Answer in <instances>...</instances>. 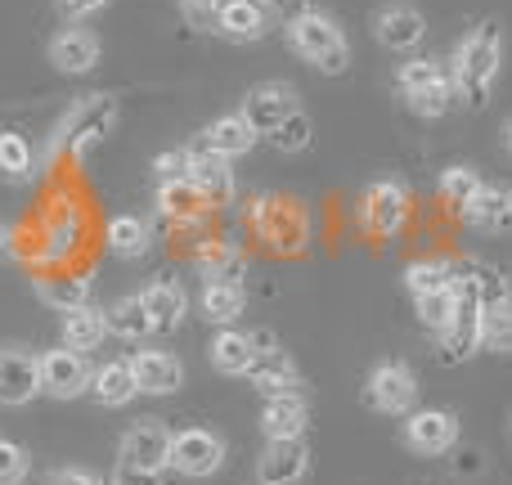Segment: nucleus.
Masks as SVG:
<instances>
[{"label":"nucleus","instance_id":"nucleus-17","mask_svg":"<svg viewBox=\"0 0 512 485\" xmlns=\"http://www.w3.org/2000/svg\"><path fill=\"white\" fill-rule=\"evenodd\" d=\"M41 396V360L23 346H5L0 351V405L18 409L32 405Z\"/></svg>","mask_w":512,"mask_h":485},{"label":"nucleus","instance_id":"nucleus-33","mask_svg":"<svg viewBox=\"0 0 512 485\" xmlns=\"http://www.w3.org/2000/svg\"><path fill=\"white\" fill-rule=\"evenodd\" d=\"M90 396H95L104 409L131 405V400L140 396V387H135V373H131V360H108V364H99V369L90 373Z\"/></svg>","mask_w":512,"mask_h":485},{"label":"nucleus","instance_id":"nucleus-41","mask_svg":"<svg viewBox=\"0 0 512 485\" xmlns=\"http://www.w3.org/2000/svg\"><path fill=\"white\" fill-rule=\"evenodd\" d=\"M265 140H270V149H279V153H306L310 144H315V122L297 108V113H292L283 126H274Z\"/></svg>","mask_w":512,"mask_h":485},{"label":"nucleus","instance_id":"nucleus-30","mask_svg":"<svg viewBox=\"0 0 512 485\" xmlns=\"http://www.w3.org/2000/svg\"><path fill=\"white\" fill-rule=\"evenodd\" d=\"M32 292L41 306L54 310V315H68V310H77V306H90L86 274H41V279H32Z\"/></svg>","mask_w":512,"mask_h":485},{"label":"nucleus","instance_id":"nucleus-34","mask_svg":"<svg viewBox=\"0 0 512 485\" xmlns=\"http://www.w3.org/2000/svg\"><path fill=\"white\" fill-rule=\"evenodd\" d=\"M198 310H203L207 324L234 328L243 319V310H248V292H243V283H203Z\"/></svg>","mask_w":512,"mask_h":485},{"label":"nucleus","instance_id":"nucleus-19","mask_svg":"<svg viewBox=\"0 0 512 485\" xmlns=\"http://www.w3.org/2000/svg\"><path fill=\"white\" fill-rule=\"evenodd\" d=\"M50 63L59 72H68V77H86V72L99 68V54H104V45H99V36L90 32V27H63V32H54L50 41Z\"/></svg>","mask_w":512,"mask_h":485},{"label":"nucleus","instance_id":"nucleus-21","mask_svg":"<svg viewBox=\"0 0 512 485\" xmlns=\"http://www.w3.org/2000/svg\"><path fill=\"white\" fill-rule=\"evenodd\" d=\"M212 32L230 45H256L270 32V18H265V9L256 5V0H221Z\"/></svg>","mask_w":512,"mask_h":485},{"label":"nucleus","instance_id":"nucleus-43","mask_svg":"<svg viewBox=\"0 0 512 485\" xmlns=\"http://www.w3.org/2000/svg\"><path fill=\"white\" fill-rule=\"evenodd\" d=\"M27 472H32V459H27V450L0 436V485H23Z\"/></svg>","mask_w":512,"mask_h":485},{"label":"nucleus","instance_id":"nucleus-15","mask_svg":"<svg viewBox=\"0 0 512 485\" xmlns=\"http://www.w3.org/2000/svg\"><path fill=\"white\" fill-rule=\"evenodd\" d=\"M405 445L427 459L450 454L459 445V418L450 409H414V414H405Z\"/></svg>","mask_w":512,"mask_h":485},{"label":"nucleus","instance_id":"nucleus-38","mask_svg":"<svg viewBox=\"0 0 512 485\" xmlns=\"http://www.w3.org/2000/svg\"><path fill=\"white\" fill-rule=\"evenodd\" d=\"M481 185H486V180H481L472 167H445V171H441V180H436V194H441V203L450 207L454 216H459L463 207H468L472 198H477V189H481Z\"/></svg>","mask_w":512,"mask_h":485},{"label":"nucleus","instance_id":"nucleus-13","mask_svg":"<svg viewBox=\"0 0 512 485\" xmlns=\"http://www.w3.org/2000/svg\"><path fill=\"white\" fill-rule=\"evenodd\" d=\"M297 108H301V104H297V90H292L288 81H261V86H252L248 95H243V108H239V113H243V122H248L252 131L265 140V135H270L274 126L288 122Z\"/></svg>","mask_w":512,"mask_h":485},{"label":"nucleus","instance_id":"nucleus-45","mask_svg":"<svg viewBox=\"0 0 512 485\" xmlns=\"http://www.w3.org/2000/svg\"><path fill=\"white\" fill-rule=\"evenodd\" d=\"M216 5H221V0H180V14H185L189 27H198V32H212Z\"/></svg>","mask_w":512,"mask_h":485},{"label":"nucleus","instance_id":"nucleus-6","mask_svg":"<svg viewBox=\"0 0 512 485\" xmlns=\"http://www.w3.org/2000/svg\"><path fill=\"white\" fill-rule=\"evenodd\" d=\"M396 95L405 99L409 113L427 117V122L445 117V113H450V104H454V81H450L445 59L423 54V59L400 63V68H396Z\"/></svg>","mask_w":512,"mask_h":485},{"label":"nucleus","instance_id":"nucleus-29","mask_svg":"<svg viewBox=\"0 0 512 485\" xmlns=\"http://www.w3.org/2000/svg\"><path fill=\"white\" fill-rule=\"evenodd\" d=\"M310 423V409L306 396H270L261 409V432L265 441H301Z\"/></svg>","mask_w":512,"mask_h":485},{"label":"nucleus","instance_id":"nucleus-42","mask_svg":"<svg viewBox=\"0 0 512 485\" xmlns=\"http://www.w3.org/2000/svg\"><path fill=\"white\" fill-rule=\"evenodd\" d=\"M414 301H418V319H423V328L436 337L445 324H450V315H454V283H450V288L423 292V297H414Z\"/></svg>","mask_w":512,"mask_h":485},{"label":"nucleus","instance_id":"nucleus-4","mask_svg":"<svg viewBox=\"0 0 512 485\" xmlns=\"http://www.w3.org/2000/svg\"><path fill=\"white\" fill-rule=\"evenodd\" d=\"M248 225L265 247H274L279 256H301L310 247V216L297 198L261 194L248 207Z\"/></svg>","mask_w":512,"mask_h":485},{"label":"nucleus","instance_id":"nucleus-32","mask_svg":"<svg viewBox=\"0 0 512 485\" xmlns=\"http://www.w3.org/2000/svg\"><path fill=\"white\" fill-rule=\"evenodd\" d=\"M104 319H108V337H122V342H135V346H144L153 333H158L153 319H149V310H144V301H140V292L117 297L113 306L104 310Z\"/></svg>","mask_w":512,"mask_h":485},{"label":"nucleus","instance_id":"nucleus-48","mask_svg":"<svg viewBox=\"0 0 512 485\" xmlns=\"http://www.w3.org/2000/svg\"><path fill=\"white\" fill-rule=\"evenodd\" d=\"M45 485H113V481L95 477L86 468H54V472H45Z\"/></svg>","mask_w":512,"mask_h":485},{"label":"nucleus","instance_id":"nucleus-12","mask_svg":"<svg viewBox=\"0 0 512 485\" xmlns=\"http://www.w3.org/2000/svg\"><path fill=\"white\" fill-rule=\"evenodd\" d=\"M36 360H41V396L77 400L90 391V360L81 351L54 346V351H41Z\"/></svg>","mask_w":512,"mask_h":485},{"label":"nucleus","instance_id":"nucleus-24","mask_svg":"<svg viewBox=\"0 0 512 485\" xmlns=\"http://www.w3.org/2000/svg\"><path fill=\"white\" fill-rule=\"evenodd\" d=\"M185 149H189V144H185ZM230 167H234V162L207 158V153L189 149V180H194V189L203 194V203L212 207V212H216V207H230L234 203V189H239V185H234V171Z\"/></svg>","mask_w":512,"mask_h":485},{"label":"nucleus","instance_id":"nucleus-18","mask_svg":"<svg viewBox=\"0 0 512 485\" xmlns=\"http://www.w3.org/2000/svg\"><path fill=\"white\" fill-rule=\"evenodd\" d=\"M140 301H144V310H149L158 333H176V328L189 319V288L176 279V274H153V279L140 288Z\"/></svg>","mask_w":512,"mask_h":485},{"label":"nucleus","instance_id":"nucleus-22","mask_svg":"<svg viewBox=\"0 0 512 485\" xmlns=\"http://www.w3.org/2000/svg\"><path fill=\"white\" fill-rule=\"evenodd\" d=\"M310 472V450L301 441H265V454L256 459L261 485H301Z\"/></svg>","mask_w":512,"mask_h":485},{"label":"nucleus","instance_id":"nucleus-5","mask_svg":"<svg viewBox=\"0 0 512 485\" xmlns=\"http://www.w3.org/2000/svg\"><path fill=\"white\" fill-rule=\"evenodd\" d=\"M81 234H86V216H81L77 198L72 194H54L50 203L41 207V221H36V247H32V261L41 270H59L77 256Z\"/></svg>","mask_w":512,"mask_h":485},{"label":"nucleus","instance_id":"nucleus-39","mask_svg":"<svg viewBox=\"0 0 512 485\" xmlns=\"http://www.w3.org/2000/svg\"><path fill=\"white\" fill-rule=\"evenodd\" d=\"M0 176L5 180H32L36 176V149L27 144V135L0 131Z\"/></svg>","mask_w":512,"mask_h":485},{"label":"nucleus","instance_id":"nucleus-46","mask_svg":"<svg viewBox=\"0 0 512 485\" xmlns=\"http://www.w3.org/2000/svg\"><path fill=\"white\" fill-rule=\"evenodd\" d=\"M113 0H54V9H59L68 23H86V18H95L99 9H108Z\"/></svg>","mask_w":512,"mask_h":485},{"label":"nucleus","instance_id":"nucleus-27","mask_svg":"<svg viewBox=\"0 0 512 485\" xmlns=\"http://www.w3.org/2000/svg\"><path fill=\"white\" fill-rule=\"evenodd\" d=\"M167 450H171V432L158 418H140L131 432L122 436V459L140 463V468H167Z\"/></svg>","mask_w":512,"mask_h":485},{"label":"nucleus","instance_id":"nucleus-7","mask_svg":"<svg viewBox=\"0 0 512 485\" xmlns=\"http://www.w3.org/2000/svg\"><path fill=\"white\" fill-rule=\"evenodd\" d=\"M409 212H414V198L400 180H373L355 203V221L369 239H396L409 225Z\"/></svg>","mask_w":512,"mask_h":485},{"label":"nucleus","instance_id":"nucleus-36","mask_svg":"<svg viewBox=\"0 0 512 485\" xmlns=\"http://www.w3.org/2000/svg\"><path fill=\"white\" fill-rule=\"evenodd\" d=\"M207 355H212V369L225 373V378H243L256 355V342L252 333H239V328H221V333L212 337V346H207Z\"/></svg>","mask_w":512,"mask_h":485},{"label":"nucleus","instance_id":"nucleus-8","mask_svg":"<svg viewBox=\"0 0 512 485\" xmlns=\"http://www.w3.org/2000/svg\"><path fill=\"white\" fill-rule=\"evenodd\" d=\"M436 351L441 364H468L472 355H481V306L459 274H454V315L436 333Z\"/></svg>","mask_w":512,"mask_h":485},{"label":"nucleus","instance_id":"nucleus-25","mask_svg":"<svg viewBox=\"0 0 512 485\" xmlns=\"http://www.w3.org/2000/svg\"><path fill=\"white\" fill-rule=\"evenodd\" d=\"M207 212H212V207L203 203V194L194 189V180H189V176L162 180V185H158V216L167 225H176V230H189V225H198Z\"/></svg>","mask_w":512,"mask_h":485},{"label":"nucleus","instance_id":"nucleus-40","mask_svg":"<svg viewBox=\"0 0 512 485\" xmlns=\"http://www.w3.org/2000/svg\"><path fill=\"white\" fill-rule=\"evenodd\" d=\"M481 351L512 355V301L481 310Z\"/></svg>","mask_w":512,"mask_h":485},{"label":"nucleus","instance_id":"nucleus-49","mask_svg":"<svg viewBox=\"0 0 512 485\" xmlns=\"http://www.w3.org/2000/svg\"><path fill=\"white\" fill-rule=\"evenodd\" d=\"M5 256H14V234H9V225H0V261Z\"/></svg>","mask_w":512,"mask_h":485},{"label":"nucleus","instance_id":"nucleus-20","mask_svg":"<svg viewBox=\"0 0 512 485\" xmlns=\"http://www.w3.org/2000/svg\"><path fill=\"white\" fill-rule=\"evenodd\" d=\"M373 36H378V45H387V50H396V54H409V50H418L423 45V36H427V23H423V14H418L414 5H382L378 14H373Z\"/></svg>","mask_w":512,"mask_h":485},{"label":"nucleus","instance_id":"nucleus-2","mask_svg":"<svg viewBox=\"0 0 512 485\" xmlns=\"http://www.w3.org/2000/svg\"><path fill=\"white\" fill-rule=\"evenodd\" d=\"M499 68H504V27L495 18H481V23L468 27L459 45H454L450 59V81H454V99H463L468 108H486L490 90L499 81Z\"/></svg>","mask_w":512,"mask_h":485},{"label":"nucleus","instance_id":"nucleus-44","mask_svg":"<svg viewBox=\"0 0 512 485\" xmlns=\"http://www.w3.org/2000/svg\"><path fill=\"white\" fill-rule=\"evenodd\" d=\"M153 176H158V185H162V180L189 176V149H167V153H158V158H153Z\"/></svg>","mask_w":512,"mask_h":485},{"label":"nucleus","instance_id":"nucleus-31","mask_svg":"<svg viewBox=\"0 0 512 485\" xmlns=\"http://www.w3.org/2000/svg\"><path fill=\"white\" fill-rule=\"evenodd\" d=\"M104 247L117 261H140L153 252V225L144 216H113L104 230Z\"/></svg>","mask_w":512,"mask_h":485},{"label":"nucleus","instance_id":"nucleus-51","mask_svg":"<svg viewBox=\"0 0 512 485\" xmlns=\"http://www.w3.org/2000/svg\"><path fill=\"white\" fill-rule=\"evenodd\" d=\"M508 149H512V122H508Z\"/></svg>","mask_w":512,"mask_h":485},{"label":"nucleus","instance_id":"nucleus-3","mask_svg":"<svg viewBox=\"0 0 512 485\" xmlns=\"http://www.w3.org/2000/svg\"><path fill=\"white\" fill-rule=\"evenodd\" d=\"M283 36H288V50L297 54L301 63H310L324 77H342L351 68V41H346L342 23H337L328 9L306 5L283 23Z\"/></svg>","mask_w":512,"mask_h":485},{"label":"nucleus","instance_id":"nucleus-28","mask_svg":"<svg viewBox=\"0 0 512 485\" xmlns=\"http://www.w3.org/2000/svg\"><path fill=\"white\" fill-rule=\"evenodd\" d=\"M194 265H198V274H203L207 283H243L248 279V256H243V247H234L225 239L198 243Z\"/></svg>","mask_w":512,"mask_h":485},{"label":"nucleus","instance_id":"nucleus-50","mask_svg":"<svg viewBox=\"0 0 512 485\" xmlns=\"http://www.w3.org/2000/svg\"><path fill=\"white\" fill-rule=\"evenodd\" d=\"M256 5H261V9H274V5H283V0H256Z\"/></svg>","mask_w":512,"mask_h":485},{"label":"nucleus","instance_id":"nucleus-14","mask_svg":"<svg viewBox=\"0 0 512 485\" xmlns=\"http://www.w3.org/2000/svg\"><path fill=\"white\" fill-rule=\"evenodd\" d=\"M256 140H261V135L243 122V113H225V117H216V122H207L203 131L189 140V149L207 153V158H221V162H239L256 149Z\"/></svg>","mask_w":512,"mask_h":485},{"label":"nucleus","instance_id":"nucleus-23","mask_svg":"<svg viewBox=\"0 0 512 485\" xmlns=\"http://www.w3.org/2000/svg\"><path fill=\"white\" fill-rule=\"evenodd\" d=\"M459 221L477 234H512V189L508 185H481L477 198L459 212Z\"/></svg>","mask_w":512,"mask_h":485},{"label":"nucleus","instance_id":"nucleus-11","mask_svg":"<svg viewBox=\"0 0 512 485\" xmlns=\"http://www.w3.org/2000/svg\"><path fill=\"white\" fill-rule=\"evenodd\" d=\"M225 463V441L207 427H185L171 432V450H167V468H176L180 477H212Z\"/></svg>","mask_w":512,"mask_h":485},{"label":"nucleus","instance_id":"nucleus-9","mask_svg":"<svg viewBox=\"0 0 512 485\" xmlns=\"http://www.w3.org/2000/svg\"><path fill=\"white\" fill-rule=\"evenodd\" d=\"M418 373L409 369L405 360H382L369 369L364 378V405L378 409V414H391V418H405L414 414L418 405Z\"/></svg>","mask_w":512,"mask_h":485},{"label":"nucleus","instance_id":"nucleus-35","mask_svg":"<svg viewBox=\"0 0 512 485\" xmlns=\"http://www.w3.org/2000/svg\"><path fill=\"white\" fill-rule=\"evenodd\" d=\"M104 337H108V319H104V310H99L95 301L63 315V346H68V351L90 355V351L104 346Z\"/></svg>","mask_w":512,"mask_h":485},{"label":"nucleus","instance_id":"nucleus-47","mask_svg":"<svg viewBox=\"0 0 512 485\" xmlns=\"http://www.w3.org/2000/svg\"><path fill=\"white\" fill-rule=\"evenodd\" d=\"M113 485H162V472L158 468H140V463H117V477Z\"/></svg>","mask_w":512,"mask_h":485},{"label":"nucleus","instance_id":"nucleus-16","mask_svg":"<svg viewBox=\"0 0 512 485\" xmlns=\"http://www.w3.org/2000/svg\"><path fill=\"white\" fill-rule=\"evenodd\" d=\"M131 373L140 396H176L185 387V364L176 351H158V346H140L131 355Z\"/></svg>","mask_w":512,"mask_h":485},{"label":"nucleus","instance_id":"nucleus-37","mask_svg":"<svg viewBox=\"0 0 512 485\" xmlns=\"http://www.w3.org/2000/svg\"><path fill=\"white\" fill-rule=\"evenodd\" d=\"M450 283H454V261H445V256H418V261L405 265V288L414 292V297L450 288Z\"/></svg>","mask_w":512,"mask_h":485},{"label":"nucleus","instance_id":"nucleus-26","mask_svg":"<svg viewBox=\"0 0 512 485\" xmlns=\"http://www.w3.org/2000/svg\"><path fill=\"white\" fill-rule=\"evenodd\" d=\"M454 274H459V279L472 288V297H477V306H481V310L512 301V283H508V274L499 270V265L481 261V256H459V261H454Z\"/></svg>","mask_w":512,"mask_h":485},{"label":"nucleus","instance_id":"nucleus-10","mask_svg":"<svg viewBox=\"0 0 512 485\" xmlns=\"http://www.w3.org/2000/svg\"><path fill=\"white\" fill-rule=\"evenodd\" d=\"M252 342H256V355H252V364H248V373H243V378H248L265 400H270V396H301V387H306V382H301L297 360H292V355L283 351L270 333H252Z\"/></svg>","mask_w":512,"mask_h":485},{"label":"nucleus","instance_id":"nucleus-1","mask_svg":"<svg viewBox=\"0 0 512 485\" xmlns=\"http://www.w3.org/2000/svg\"><path fill=\"white\" fill-rule=\"evenodd\" d=\"M117 117H122V104L108 90H95V95H77L68 108L59 113V122L45 135V149L36 153V171H54L59 162H90V153L113 135Z\"/></svg>","mask_w":512,"mask_h":485}]
</instances>
